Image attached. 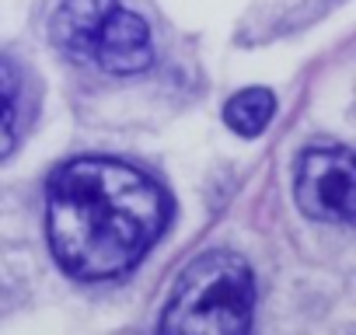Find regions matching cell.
Wrapping results in <instances>:
<instances>
[{
  "instance_id": "277c9868",
  "label": "cell",
  "mask_w": 356,
  "mask_h": 335,
  "mask_svg": "<svg viewBox=\"0 0 356 335\" xmlns=\"http://www.w3.org/2000/svg\"><path fill=\"white\" fill-rule=\"evenodd\" d=\"M88 63H98L102 70L119 74V77L143 74L154 63V46H150L147 22L140 15L126 11L122 4H115L95 32Z\"/></svg>"
},
{
  "instance_id": "5b68a950",
  "label": "cell",
  "mask_w": 356,
  "mask_h": 335,
  "mask_svg": "<svg viewBox=\"0 0 356 335\" xmlns=\"http://www.w3.org/2000/svg\"><path fill=\"white\" fill-rule=\"evenodd\" d=\"M115 4H119V0H63V4L56 8V15H53V22H49L53 42L70 60L88 63L95 32H98V25L105 22V15Z\"/></svg>"
},
{
  "instance_id": "3957f363",
  "label": "cell",
  "mask_w": 356,
  "mask_h": 335,
  "mask_svg": "<svg viewBox=\"0 0 356 335\" xmlns=\"http://www.w3.org/2000/svg\"><path fill=\"white\" fill-rule=\"evenodd\" d=\"M293 196L300 213L325 224H353L356 217V161L349 147L321 143L297 157Z\"/></svg>"
},
{
  "instance_id": "8992f818",
  "label": "cell",
  "mask_w": 356,
  "mask_h": 335,
  "mask_svg": "<svg viewBox=\"0 0 356 335\" xmlns=\"http://www.w3.org/2000/svg\"><path fill=\"white\" fill-rule=\"evenodd\" d=\"M22 95L25 77L15 60H0V157L15 154L22 140Z\"/></svg>"
},
{
  "instance_id": "7a4b0ae2",
  "label": "cell",
  "mask_w": 356,
  "mask_h": 335,
  "mask_svg": "<svg viewBox=\"0 0 356 335\" xmlns=\"http://www.w3.org/2000/svg\"><path fill=\"white\" fill-rule=\"evenodd\" d=\"M255 314V279L241 255L207 252L171 286L157 335H248Z\"/></svg>"
},
{
  "instance_id": "6da1fadb",
  "label": "cell",
  "mask_w": 356,
  "mask_h": 335,
  "mask_svg": "<svg viewBox=\"0 0 356 335\" xmlns=\"http://www.w3.org/2000/svg\"><path fill=\"white\" fill-rule=\"evenodd\" d=\"M168 220V193L136 164L115 157L67 161L46 189L49 248L84 283L129 272L164 234Z\"/></svg>"
},
{
  "instance_id": "52a82bcc",
  "label": "cell",
  "mask_w": 356,
  "mask_h": 335,
  "mask_svg": "<svg viewBox=\"0 0 356 335\" xmlns=\"http://www.w3.org/2000/svg\"><path fill=\"white\" fill-rule=\"evenodd\" d=\"M276 115V98L269 88H245L224 105V119L238 136H259Z\"/></svg>"
}]
</instances>
